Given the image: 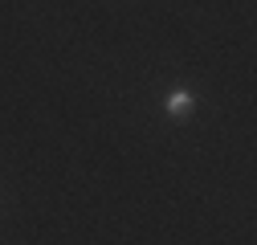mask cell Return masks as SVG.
<instances>
[{
  "mask_svg": "<svg viewBox=\"0 0 257 245\" xmlns=\"http://www.w3.org/2000/svg\"><path fill=\"white\" fill-rule=\"evenodd\" d=\"M164 106H168V114H172V118H184L192 106H196V98H192V90H172Z\"/></svg>",
  "mask_w": 257,
  "mask_h": 245,
  "instance_id": "6da1fadb",
  "label": "cell"
}]
</instances>
